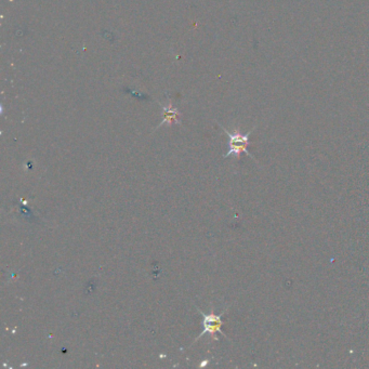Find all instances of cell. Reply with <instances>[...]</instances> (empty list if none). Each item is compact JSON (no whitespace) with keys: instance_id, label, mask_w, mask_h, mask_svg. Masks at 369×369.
Here are the masks:
<instances>
[{"instance_id":"obj_1","label":"cell","mask_w":369,"mask_h":369,"mask_svg":"<svg viewBox=\"0 0 369 369\" xmlns=\"http://www.w3.org/2000/svg\"><path fill=\"white\" fill-rule=\"evenodd\" d=\"M223 129V131L228 134V152L227 154L224 155V158L229 157V156H234L236 158H239L242 153H245L248 156L252 157L250 153L248 152V146L250 144V141H249V137L252 133V130L249 131L246 134H243L242 132H239V130H234V132H229L223 126H221ZM253 158V157H252Z\"/></svg>"},{"instance_id":"obj_2","label":"cell","mask_w":369,"mask_h":369,"mask_svg":"<svg viewBox=\"0 0 369 369\" xmlns=\"http://www.w3.org/2000/svg\"><path fill=\"white\" fill-rule=\"evenodd\" d=\"M196 309H197L198 312L203 315V327H204V330L201 332V334L198 335L197 338L195 339L196 342L197 340H199L201 337H204L205 334H209L210 337H211L213 340H218V337L215 335V334H222L223 337L227 338V334H225L223 332H222V326H223V320H222V316L224 315L225 311H223V312L221 314H214L213 312H211L210 314H205L203 311H200L199 308H197L196 306Z\"/></svg>"},{"instance_id":"obj_3","label":"cell","mask_w":369,"mask_h":369,"mask_svg":"<svg viewBox=\"0 0 369 369\" xmlns=\"http://www.w3.org/2000/svg\"><path fill=\"white\" fill-rule=\"evenodd\" d=\"M162 106V122L161 124H172V123H179V116L180 113L178 108L175 107L172 104L168 105H161Z\"/></svg>"}]
</instances>
